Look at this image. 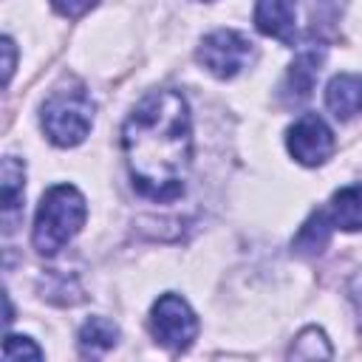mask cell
Wrapping results in <instances>:
<instances>
[{"label":"cell","mask_w":362,"mask_h":362,"mask_svg":"<svg viewBox=\"0 0 362 362\" xmlns=\"http://www.w3.org/2000/svg\"><path fill=\"white\" fill-rule=\"evenodd\" d=\"M150 331L158 345H164L173 354H181L192 345V339L198 334V320L184 297L161 294L150 311Z\"/></svg>","instance_id":"cell-4"},{"label":"cell","mask_w":362,"mask_h":362,"mask_svg":"<svg viewBox=\"0 0 362 362\" xmlns=\"http://www.w3.org/2000/svg\"><path fill=\"white\" fill-rule=\"evenodd\" d=\"M331 226H334V221H331V215H328L325 209L311 212L308 221H305V223L300 226V232L294 235L291 249H294L297 255H305V257L320 255V252L328 246V240H331Z\"/></svg>","instance_id":"cell-10"},{"label":"cell","mask_w":362,"mask_h":362,"mask_svg":"<svg viewBox=\"0 0 362 362\" xmlns=\"http://www.w3.org/2000/svg\"><path fill=\"white\" fill-rule=\"evenodd\" d=\"M23 356H28V359H42V351H40L28 337H14V334H8L6 342H3V359H6V362H17V359H23Z\"/></svg>","instance_id":"cell-16"},{"label":"cell","mask_w":362,"mask_h":362,"mask_svg":"<svg viewBox=\"0 0 362 362\" xmlns=\"http://www.w3.org/2000/svg\"><path fill=\"white\" fill-rule=\"evenodd\" d=\"M3 54H6V62H3V82L8 85L11 71H14V42H11V37H3Z\"/></svg>","instance_id":"cell-18"},{"label":"cell","mask_w":362,"mask_h":362,"mask_svg":"<svg viewBox=\"0 0 362 362\" xmlns=\"http://www.w3.org/2000/svg\"><path fill=\"white\" fill-rule=\"evenodd\" d=\"M99 0H51L54 11H59L62 17H82L85 11H90Z\"/></svg>","instance_id":"cell-17"},{"label":"cell","mask_w":362,"mask_h":362,"mask_svg":"<svg viewBox=\"0 0 362 362\" xmlns=\"http://www.w3.org/2000/svg\"><path fill=\"white\" fill-rule=\"evenodd\" d=\"M334 226L345 232H359L362 229V184H348L334 192L331 209H328Z\"/></svg>","instance_id":"cell-11"},{"label":"cell","mask_w":362,"mask_h":362,"mask_svg":"<svg viewBox=\"0 0 362 362\" xmlns=\"http://www.w3.org/2000/svg\"><path fill=\"white\" fill-rule=\"evenodd\" d=\"M198 62L218 79H232L235 74H240L246 68V62L252 59V40L243 37L240 31L232 28H221L212 31L201 40L198 45Z\"/></svg>","instance_id":"cell-5"},{"label":"cell","mask_w":362,"mask_h":362,"mask_svg":"<svg viewBox=\"0 0 362 362\" xmlns=\"http://www.w3.org/2000/svg\"><path fill=\"white\" fill-rule=\"evenodd\" d=\"M40 122L57 147H74L88 136L93 124V99L82 82H62L42 102Z\"/></svg>","instance_id":"cell-3"},{"label":"cell","mask_w":362,"mask_h":362,"mask_svg":"<svg viewBox=\"0 0 362 362\" xmlns=\"http://www.w3.org/2000/svg\"><path fill=\"white\" fill-rule=\"evenodd\" d=\"M88 206L85 198L76 187L71 184H57L51 187L40 206H37V218H34V246L40 255H57L85 223Z\"/></svg>","instance_id":"cell-2"},{"label":"cell","mask_w":362,"mask_h":362,"mask_svg":"<svg viewBox=\"0 0 362 362\" xmlns=\"http://www.w3.org/2000/svg\"><path fill=\"white\" fill-rule=\"evenodd\" d=\"M325 105L337 119L362 113V74H339L325 88Z\"/></svg>","instance_id":"cell-9"},{"label":"cell","mask_w":362,"mask_h":362,"mask_svg":"<svg viewBox=\"0 0 362 362\" xmlns=\"http://www.w3.org/2000/svg\"><path fill=\"white\" fill-rule=\"evenodd\" d=\"M0 187H3V218L8 223L6 229H11V218L23 209V187H25V167L14 156H6L3 158Z\"/></svg>","instance_id":"cell-12"},{"label":"cell","mask_w":362,"mask_h":362,"mask_svg":"<svg viewBox=\"0 0 362 362\" xmlns=\"http://www.w3.org/2000/svg\"><path fill=\"white\" fill-rule=\"evenodd\" d=\"M286 147L288 153L305 164V167H317L325 164L334 153V133L331 127L317 116V113H303L286 133Z\"/></svg>","instance_id":"cell-6"},{"label":"cell","mask_w":362,"mask_h":362,"mask_svg":"<svg viewBox=\"0 0 362 362\" xmlns=\"http://www.w3.org/2000/svg\"><path fill=\"white\" fill-rule=\"evenodd\" d=\"M320 62H322V54L314 51V48L311 51H303L291 62V68L286 74V82H283V99H286V105H300V102H305L311 96L314 79L320 74Z\"/></svg>","instance_id":"cell-8"},{"label":"cell","mask_w":362,"mask_h":362,"mask_svg":"<svg viewBox=\"0 0 362 362\" xmlns=\"http://www.w3.org/2000/svg\"><path fill=\"white\" fill-rule=\"evenodd\" d=\"M348 0H308V20H311V28L317 31H325L331 28L334 23H339L342 17V8H345Z\"/></svg>","instance_id":"cell-15"},{"label":"cell","mask_w":362,"mask_h":362,"mask_svg":"<svg viewBox=\"0 0 362 362\" xmlns=\"http://www.w3.org/2000/svg\"><path fill=\"white\" fill-rule=\"evenodd\" d=\"M297 3L294 0H257L255 3V25L260 34L274 37L286 45H294L297 37Z\"/></svg>","instance_id":"cell-7"},{"label":"cell","mask_w":362,"mask_h":362,"mask_svg":"<svg viewBox=\"0 0 362 362\" xmlns=\"http://www.w3.org/2000/svg\"><path fill=\"white\" fill-rule=\"evenodd\" d=\"M351 300H354V305H356L359 325H362V274H356V277H354V283H351Z\"/></svg>","instance_id":"cell-19"},{"label":"cell","mask_w":362,"mask_h":362,"mask_svg":"<svg viewBox=\"0 0 362 362\" xmlns=\"http://www.w3.org/2000/svg\"><path fill=\"white\" fill-rule=\"evenodd\" d=\"M288 356H294V359H331L334 351H331L322 328H314L311 325V328H303L297 334V339L288 348Z\"/></svg>","instance_id":"cell-14"},{"label":"cell","mask_w":362,"mask_h":362,"mask_svg":"<svg viewBox=\"0 0 362 362\" xmlns=\"http://www.w3.org/2000/svg\"><path fill=\"white\" fill-rule=\"evenodd\" d=\"M119 342V328L107 317H90L79 328V351L82 356H105Z\"/></svg>","instance_id":"cell-13"},{"label":"cell","mask_w":362,"mask_h":362,"mask_svg":"<svg viewBox=\"0 0 362 362\" xmlns=\"http://www.w3.org/2000/svg\"><path fill=\"white\" fill-rule=\"evenodd\" d=\"M122 150L139 195L175 201L192 164V122L178 90H150L124 119Z\"/></svg>","instance_id":"cell-1"}]
</instances>
